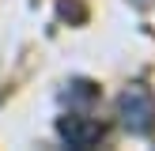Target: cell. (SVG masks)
Segmentation results:
<instances>
[{
	"label": "cell",
	"instance_id": "cell-2",
	"mask_svg": "<svg viewBox=\"0 0 155 151\" xmlns=\"http://www.w3.org/2000/svg\"><path fill=\"white\" fill-rule=\"evenodd\" d=\"M57 132H61V140L68 147H95L102 140V125L91 121V117H76V113H68V117L57 121Z\"/></svg>",
	"mask_w": 155,
	"mask_h": 151
},
{
	"label": "cell",
	"instance_id": "cell-1",
	"mask_svg": "<svg viewBox=\"0 0 155 151\" xmlns=\"http://www.w3.org/2000/svg\"><path fill=\"white\" fill-rule=\"evenodd\" d=\"M117 113H121V125L133 136H148L155 128V95H151V87L129 83L117 98Z\"/></svg>",
	"mask_w": 155,
	"mask_h": 151
}]
</instances>
